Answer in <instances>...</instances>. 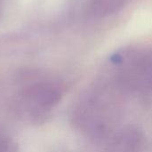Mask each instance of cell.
Wrapping results in <instances>:
<instances>
[{
    "label": "cell",
    "mask_w": 152,
    "mask_h": 152,
    "mask_svg": "<svg viewBox=\"0 0 152 152\" xmlns=\"http://www.w3.org/2000/svg\"><path fill=\"white\" fill-rule=\"evenodd\" d=\"M137 142L136 137L132 134H126L118 139L109 152H134Z\"/></svg>",
    "instance_id": "obj_1"
}]
</instances>
